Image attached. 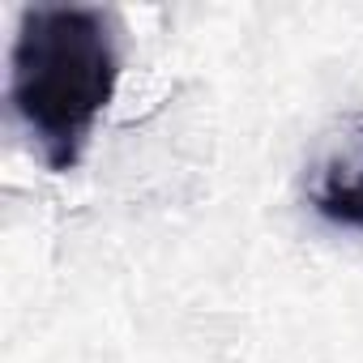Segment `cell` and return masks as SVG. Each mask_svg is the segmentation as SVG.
<instances>
[{
    "mask_svg": "<svg viewBox=\"0 0 363 363\" xmlns=\"http://www.w3.org/2000/svg\"><path fill=\"white\" fill-rule=\"evenodd\" d=\"M120 86V26L90 5L22 9L9 52V107L52 175L82 162Z\"/></svg>",
    "mask_w": 363,
    "mask_h": 363,
    "instance_id": "cell-1",
    "label": "cell"
},
{
    "mask_svg": "<svg viewBox=\"0 0 363 363\" xmlns=\"http://www.w3.org/2000/svg\"><path fill=\"white\" fill-rule=\"evenodd\" d=\"M303 201L316 218L342 231H363V111L342 116L312 150Z\"/></svg>",
    "mask_w": 363,
    "mask_h": 363,
    "instance_id": "cell-2",
    "label": "cell"
}]
</instances>
